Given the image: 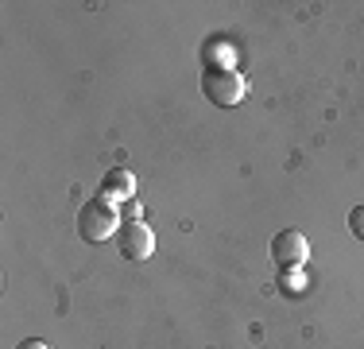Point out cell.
Instances as JSON below:
<instances>
[{
	"instance_id": "cell-1",
	"label": "cell",
	"mask_w": 364,
	"mask_h": 349,
	"mask_svg": "<svg viewBox=\"0 0 364 349\" xmlns=\"http://www.w3.org/2000/svg\"><path fill=\"white\" fill-rule=\"evenodd\" d=\"M117 225H120V214H117L112 202H105V198L85 202L82 214H77V233H82L90 244H101V241H109L112 233H120Z\"/></svg>"
},
{
	"instance_id": "cell-2",
	"label": "cell",
	"mask_w": 364,
	"mask_h": 349,
	"mask_svg": "<svg viewBox=\"0 0 364 349\" xmlns=\"http://www.w3.org/2000/svg\"><path fill=\"white\" fill-rule=\"evenodd\" d=\"M202 90H205V98H210L213 105H221V109H232V105L245 101L248 82L237 74V70H229V66H210V70L202 74Z\"/></svg>"
},
{
	"instance_id": "cell-3",
	"label": "cell",
	"mask_w": 364,
	"mask_h": 349,
	"mask_svg": "<svg viewBox=\"0 0 364 349\" xmlns=\"http://www.w3.org/2000/svg\"><path fill=\"white\" fill-rule=\"evenodd\" d=\"M306 256H310V241L299 229H283L272 237V260L279 268H302Z\"/></svg>"
},
{
	"instance_id": "cell-4",
	"label": "cell",
	"mask_w": 364,
	"mask_h": 349,
	"mask_svg": "<svg viewBox=\"0 0 364 349\" xmlns=\"http://www.w3.org/2000/svg\"><path fill=\"white\" fill-rule=\"evenodd\" d=\"M117 244H120V256L147 260L155 252V233H151V225H144V222H128V225H120Z\"/></svg>"
},
{
	"instance_id": "cell-5",
	"label": "cell",
	"mask_w": 364,
	"mask_h": 349,
	"mask_svg": "<svg viewBox=\"0 0 364 349\" xmlns=\"http://www.w3.org/2000/svg\"><path fill=\"white\" fill-rule=\"evenodd\" d=\"M132 194H136V179H132V171L117 167V171H109L105 179H101V198H105V202L120 206V202H128Z\"/></svg>"
},
{
	"instance_id": "cell-6",
	"label": "cell",
	"mask_w": 364,
	"mask_h": 349,
	"mask_svg": "<svg viewBox=\"0 0 364 349\" xmlns=\"http://www.w3.org/2000/svg\"><path fill=\"white\" fill-rule=\"evenodd\" d=\"M349 229H353V237H357V241H364V206L349 209Z\"/></svg>"
},
{
	"instance_id": "cell-7",
	"label": "cell",
	"mask_w": 364,
	"mask_h": 349,
	"mask_svg": "<svg viewBox=\"0 0 364 349\" xmlns=\"http://www.w3.org/2000/svg\"><path fill=\"white\" fill-rule=\"evenodd\" d=\"M16 349H50L47 342H39V338H28V342H20Z\"/></svg>"
}]
</instances>
